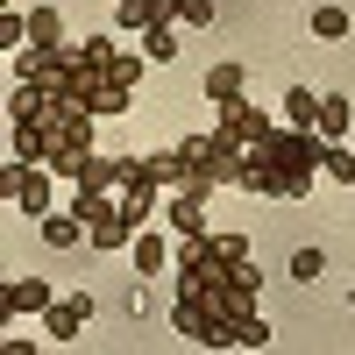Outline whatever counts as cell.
I'll use <instances>...</instances> for the list:
<instances>
[{"mask_svg":"<svg viewBox=\"0 0 355 355\" xmlns=\"http://www.w3.org/2000/svg\"><path fill=\"white\" fill-rule=\"evenodd\" d=\"M256 256L242 234H185V249H178V299H199L206 313V341L199 348H234V334H242V320L256 313Z\"/></svg>","mask_w":355,"mask_h":355,"instance_id":"cell-1","label":"cell"},{"mask_svg":"<svg viewBox=\"0 0 355 355\" xmlns=\"http://www.w3.org/2000/svg\"><path fill=\"white\" fill-rule=\"evenodd\" d=\"M93 121L100 114L85 107V100H36V114H8V128H15V157L21 164H50L57 178H71L78 185V164L93 157Z\"/></svg>","mask_w":355,"mask_h":355,"instance_id":"cell-2","label":"cell"},{"mask_svg":"<svg viewBox=\"0 0 355 355\" xmlns=\"http://www.w3.org/2000/svg\"><path fill=\"white\" fill-rule=\"evenodd\" d=\"M71 50H78V100L93 107L100 121H107V114H128L142 71H150V57H142V50H121L114 36H78Z\"/></svg>","mask_w":355,"mask_h":355,"instance_id":"cell-3","label":"cell"},{"mask_svg":"<svg viewBox=\"0 0 355 355\" xmlns=\"http://www.w3.org/2000/svg\"><path fill=\"white\" fill-rule=\"evenodd\" d=\"M320 157H327V142H320L313 128H277L270 142H263V164H270V199H306L313 178H320Z\"/></svg>","mask_w":355,"mask_h":355,"instance_id":"cell-4","label":"cell"},{"mask_svg":"<svg viewBox=\"0 0 355 355\" xmlns=\"http://www.w3.org/2000/svg\"><path fill=\"white\" fill-rule=\"evenodd\" d=\"M242 157H249V142H234L227 128L185 135V142H178V185H234V178H242Z\"/></svg>","mask_w":355,"mask_h":355,"instance_id":"cell-5","label":"cell"},{"mask_svg":"<svg viewBox=\"0 0 355 355\" xmlns=\"http://www.w3.org/2000/svg\"><path fill=\"white\" fill-rule=\"evenodd\" d=\"M220 128H227L234 142H270L284 121H270V114H263V107H249V93H242V100H220Z\"/></svg>","mask_w":355,"mask_h":355,"instance_id":"cell-6","label":"cell"},{"mask_svg":"<svg viewBox=\"0 0 355 355\" xmlns=\"http://www.w3.org/2000/svg\"><path fill=\"white\" fill-rule=\"evenodd\" d=\"M57 306V291L43 284V277H8V284H0V313H8V320H21V313H50Z\"/></svg>","mask_w":355,"mask_h":355,"instance_id":"cell-7","label":"cell"},{"mask_svg":"<svg viewBox=\"0 0 355 355\" xmlns=\"http://www.w3.org/2000/svg\"><path fill=\"white\" fill-rule=\"evenodd\" d=\"M206 192H214V185H178V192L164 199V220H171L178 234H206Z\"/></svg>","mask_w":355,"mask_h":355,"instance_id":"cell-8","label":"cell"},{"mask_svg":"<svg viewBox=\"0 0 355 355\" xmlns=\"http://www.w3.org/2000/svg\"><path fill=\"white\" fill-rule=\"evenodd\" d=\"M85 320H93V299H85V291H71V299H57V306L43 313V327H50V341H78Z\"/></svg>","mask_w":355,"mask_h":355,"instance_id":"cell-9","label":"cell"},{"mask_svg":"<svg viewBox=\"0 0 355 355\" xmlns=\"http://www.w3.org/2000/svg\"><path fill=\"white\" fill-rule=\"evenodd\" d=\"M121 178H128V157H85L78 164V192H121Z\"/></svg>","mask_w":355,"mask_h":355,"instance_id":"cell-10","label":"cell"},{"mask_svg":"<svg viewBox=\"0 0 355 355\" xmlns=\"http://www.w3.org/2000/svg\"><path fill=\"white\" fill-rule=\"evenodd\" d=\"M313 135H320V142H348V135H355V107H348L341 93H320V121H313Z\"/></svg>","mask_w":355,"mask_h":355,"instance_id":"cell-11","label":"cell"},{"mask_svg":"<svg viewBox=\"0 0 355 355\" xmlns=\"http://www.w3.org/2000/svg\"><path fill=\"white\" fill-rule=\"evenodd\" d=\"M135 234H142V227H135L128 214H107V220H93V227H85V242L114 256V249H135Z\"/></svg>","mask_w":355,"mask_h":355,"instance_id":"cell-12","label":"cell"},{"mask_svg":"<svg viewBox=\"0 0 355 355\" xmlns=\"http://www.w3.org/2000/svg\"><path fill=\"white\" fill-rule=\"evenodd\" d=\"M157 21H171L164 0H114V28H128V36H142V28H157Z\"/></svg>","mask_w":355,"mask_h":355,"instance_id":"cell-13","label":"cell"},{"mask_svg":"<svg viewBox=\"0 0 355 355\" xmlns=\"http://www.w3.org/2000/svg\"><path fill=\"white\" fill-rule=\"evenodd\" d=\"M28 43L36 50H64V15L57 8H28Z\"/></svg>","mask_w":355,"mask_h":355,"instance_id":"cell-14","label":"cell"},{"mask_svg":"<svg viewBox=\"0 0 355 355\" xmlns=\"http://www.w3.org/2000/svg\"><path fill=\"white\" fill-rule=\"evenodd\" d=\"M242 93H249V71L242 64H214V71H206V100H214V107L220 100H242Z\"/></svg>","mask_w":355,"mask_h":355,"instance_id":"cell-15","label":"cell"},{"mask_svg":"<svg viewBox=\"0 0 355 355\" xmlns=\"http://www.w3.org/2000/svg\"><path fill=\"white\" fill-rule=\"evenodd\" d=\"M142 57H150V64H171V57H178V21L142 28Z\"/></svg>","mask_w":355,"mask_h":355,"instance_id":"cell-16","label":"cell"},{"mask_svg":"<svg viewBox=\"0 0 355 355\" xmlns=\"http://www.w3.org/2000/svg\"><path fill=\"white\" fill-rule=\"evenodd\" d=\"M284 121H291V128H313V121H320V93L291 85V93H284Z\"/></svg>","mask_w":355,"mask_h":355,"instance_id":"cell-17","label":"cell"},{"mask_svg":"<svg viewBox=\"0 0 355 355\" xmlns=\"http://www.w3.org/2000/svg\"><path fill=\"white\" fill-rule=\"evenodd\" d=\"M78 227H85V220L71 214V206H64V214H43V242H50V249H71V242H78Z\"/></svg>","mask_w":355,"mask_h":355,"instance_id":"cell-18","label":"cell"},{"mask_svg":"<svg viewBox=\"0 0 355 355\" xmlns=\"http://www.w3.org/2000/svg\"><path fill=\"white\" fill-rule=\"evenodd\" d=\"M164 263H171V249H164V234H135V270H142V277H157Z\"/></svg>","mask_w":355,"mask_h":355,"instance_id":"cell-19","label":"cell"},{"mask_svg":"<svg viewBox=\"0 0 355 355\" xmlns=\"http://www.w3.org/2000/svg\"><path fill=\"white\" fill-rule=\"evenodd\" d=\"M164 15L178 28H206V21H214V0H164Z\"/></svg>","mask_w":355,"mask_h":355,"instance_id":"cell-20","label":"cell"},{"mask_svg":"<svg viewBox=\"0 0 355 355\" xmlns=\"http://www.w3.org/2000/svg\"><path fill=\"white\" fill-rule=\"evenodd\" d=\"M313 36H320V43H341V36H348V8H334V0H327V8H313Z\"/></svg>","mask_w":355,"mask_h":355,"instance_id":"cell-21","label":"cell"},{"mask_svg":"<svg viewBox=\"0 0 355 355\" xmlns=\"http://www.w3.org/2000/svg\"><path fill=\"white\" fill-rule=\"evenodd\" d=\"M320 270H327V256H320V249H299V256H291V277H299V284H313Z\"/></svg>","mask_w":355,"mask_h":355,"instance_id":"cell-22","label":"cell"},{"mask_svg":"<svg viewBox=\"0 0 355 355\" xmlns=\"http://www.w3.org/2000/svg\"><path fill=\"white\" fill-rule=\"evenodd\" d=\"M0 43H8V50H21V43H28V21H21L15 8H0Z\"/></svg>","mask_w":355,"mask_h":355,"instance_id":"cell-23","label":"cell"},{"mask_svg":"<svg viewBox=\"0 0 355 355\" xmlns=\"http://www.w3.org/2000/svg\"><path fill=\"white\" fill-rule=\"evenodd\" d=\"M263 341H270V320L249 313V320H242V334H234V348H263Z\"/></svg>","mask_w":355,"mask_h":355,"instance_id":"cell-24","label":"cell"},{"mask_svg":"<svg viewBox=\"0 0 355 355\" xmlns=\"http://www.w3.org/2000/svg\"><path fill=\"white\" fill-rule=\"evenodd\" d=\"M348 306H355V291H348Z\"/></svg>","mask_w":355,"mask_h":355,"instance_id":"cell-25","label":"cell"},{"mask_svg":"<svg viewBox=\"0 0 355 355\" xmlns=\"http://www.w3.org/2000/svg\"><path fill=\"white\" fill-rule=\"evenodd\" d=\"M348 142H355V135H348Z\"/></svg>","mask_w":355,"mask_h":355,"instance_id":"cell-26","label":"cell"}]
</instances>
